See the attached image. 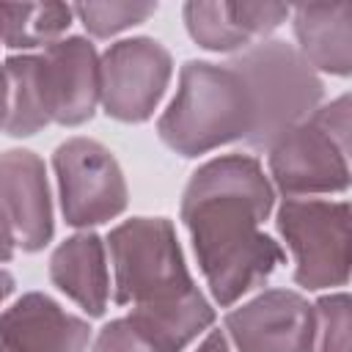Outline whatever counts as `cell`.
<instances>
[{
  "instance_id": "obj_14",
  "label": "cell",
  "mask_w": 352,
  "mask_h": 352,
  "mask_svg": "<svg viewBox=\"0 0 352 352\" xmlns=\"http://www.w3.org/2000/svg\"><path fill=\"white\" fill-rule=\"evenodd\" d=\"M300 55L316 72L346 77L352 69V3H311L294 11Z\"/></svg>"
},
{
  "instance_id": "obj_1",
  "label": "cell",
  "mask_w": 352,
  "mask_h": 352,
  "mask_svg": "<svg viewBox=\"0 0 352 352\" xmlns=\"http://www.w3.org/2000/svg\"><path fill=\"white\" fill-rule=\"evenodd\" d=\"M272 184L245 154L201 165L184 187L182 220L192 236L198 267L220 305L261 286L283 261L280 245L261 231L272 212Z\"/></svg>"
},
{
  "instance_id": "obj_19",
  "label": "cell",
  "mask_w": 352,
  "mask_h": 352,
  "mask_svg": "<svg viewBox=\"0 0 352 352\" xmlns=\"http://www.w3.org/2000/svg\"><path fill=\"white\" fill-rule=\"evenodd\" d=\"M308 352H349V297L327 294L314 305V333Z\"/></svg>"
},
{
  "instance_id": "obj_24",
  "label": "cell",
  "mask_w": 352,
  "mask_h": 352,
  "mask_svg": "<svg viewBox=\"0 0 352 352\" xmlns=\"http://www.w3.org/2000/svg\"><path fill=\"white\" fill-rule=\"evenodd\" d=\"M6 113H8V82H6V72L0 66V129L6 126Z\"/></svg>"
},
{
  "instance_id": "obj_26",
  "label": "cell",
  "mask_w": 352,
  "mask_h": 352,
  "mask_svg": "<svg viewBox=\"0 0 352 352\" xmlns=\"http://www.w3.org/2000/svg\"><path fill=\"white\" fill-rule=\"evenodd\" d=\"M0 352H6V349H3V346H0Z\"/></svg>"
},
{
  "instance_id": "obj_25",
  "label": "cell",
  "mask_w": 352,
  "mask_h": 352,
  "mask_svg": "<svg viewBox=\"0 0 352 352\" xmlns=\"http://www.w3.org/2000/svg\"><path fill=\"white\" fill-rule=\"evenodd\" d=\"M11 289H14V278H11L8 272H3V270H0V302L11 294Z\"/></svg>"
},
{
  "instance_id": "obj_5",
  "label": "cell",
  "mask_w": 352,
  "mask_h": 352,
  "mask_svg": "<svg viewBox=\"0 0 352 352\" xmlns=\"http://www.w3.org/2000/svg\"><path fill=\"white\" fill-rule=\"evenodd\" d=\"M270 170L289 195L338 192L349 184V96L316 107L270 146Z\"/></svg>"
},
{
  "instance_id": "obj_6",
  "label": "cell",
  "mask_w": 352,
  "mask_h": 352,
  "mask_svg": "<svg viewBox=\"0 0 352 352\" xmlns=\"http://www.w3.org/2000/svg\"><path fill=\"white\" fill-rule=\"evenodd\" d=\"M278 231L294 261V280L305 289L344 286L349 278V204L286 198Z\"/></svg>"
},
{
  "instance_id": "obj_15",
  "label": "cell",
  "mask_w": 352,
  "mask_h": 352,
  "mask_svg": "<svg viewBox=\"0 0 352 352\" xmlns=\"http://www.w3.org/2000/svg\"><path fill=\"white\" fill-rule=\"evenodd\" d=\"M50 278L85 314H104L110 297V278L104 245L96 234H77L60 242L50 258Z\"/></svg>"
},
{
  "instance_id": "obj_7",
  "label": "cell",
  "mask_w": 352,
  "mask_h": 352,
  "mask_svg": "<svg viewBox=\"0 0 352 352\" xmlns=\"http://www.w3.org/2000/svg\"><path fill=\"white\" fill-rule=\"evenodd\" d=\"M60 209L69 226L88 228L113 220L126 206V182L116 157L96 140L72 138L55 151Z\"/></svg>"
},
{
  "instance_id": "obj_4",
  "label": "cell",
  "mask_w": 352,
  "mask_h": 352,
  "mask_svg": "<svg viewBox=\"0 0 352 352\" xmlns=\"http://www.w3.org/2000/svg\"><path fill=\"white\" fill-rule=\"evenodd\" d=\"M116 302L146 308L198 289L187 272L173 226L165 217H135L110 231Z\"/></svg>"
},
{
  "instance_id": "obj_8",
  "label": "cell",
  "mask_w": 352,
  "mask_h": 352,
  "mask_svg": "<svg viewBox=\"0 0 352 352\" xmlns=\"http://www.w3.org/2000/svg\"><path fill=\"white\" fill-rule=\"evenodd\" d=\"M173 63L170 52L154 38H124L99 60V102L107 116L138 124L162 99Z\"/></svg>"
},
{
  "instance_id": "obj_3",
  "label": "cell",
  "mask_w": 352,
  "mask_h": 352,
  "mask_svg": "<svg viewBox=\"0 0 352 352\" xmlns=\"http://www.w3.org/2000/svg\"><path fill=\"white\" fill-rule=\"evenodd\" d=\"M228 66L245 80L253 104V129L245 140L270 148L280 135L305 121L322 99V80L308 60L286 41H256Z\"/></svg>"
},
{
  "instance_id": "obj_23",
  "label": "cell",
  "mask_w": 352,
  "mask_h": 352,
  "mask_svg": "<svg viewBox=\"0 0 352 352\" xmlns=\"http://www.w3.org/2000/svg\"><path fill=\"white\" fill-rule=\"evenodd\" d=\"M198 352H231V344H228V336L214 330L204 338V344L198 346Z\"/></svg>"
},
{
  "instance_id": "obj_20",
  "label": "cell",
  "mask_w": 352,
  "mask_h": 352,
  "mask_svg": "<svg viewBox=\"0 0 352 352\" xmlns=\"http://www.w3.org/2000/svg\"><path fill=\"white\" fill-rule=\"evenodd\" d=\"M72 11L94 36L104 38L148 19L157 11V3H80Z\"/></svg>"
},
{
  "instance_id": "obj_12",
  "label": "cell",
  "mask_w": 352,
  "mask_h": 352,
  "mask_svg": "<svg viewBox=\"0 0 352 352\" xmlns=\"http://www.w3.org/2000/svg\"><path fill=\"white\" fill-rule=\"evenodd\" d=\"M91 330L47 294H25L0 314V346L6 352H85Z\"/></svg>"
},
{
  "instance_id": "obj_22",
  "label": "cell",
  "mask_w": 352,
  "mask_h": 352,
  "mask_svg": "<svg viewBox=\"0 0 352 352\" xmlns=\"http://www.w3.org/2000/svg\"><path fill=\"white\" fill-rule=\"evenodd\" d=\"M14 245H16V236H14L11 220H8L6 212L0 209V261H8V258L14 256Z\"/></svg>"
},
{
  "instance_id": "obj_10",
  "label": "cell",
  "mask_w": 352,
  "mask_h": 352,
  "mask_svg": "<svg viewBox=\"0 0 352 352\" xmlns=\"http://www.w3.org/2000/svg\"><path fill=\"white\" fill-rule=\"evenodd\" d=\"M236 352H308L314 305L297 292L270 289L226 316Z\"/></svg>"
},
{
  "instance_id": "obj_21",
  "label": "cell",
  "mask_w": 352,
  "mask_h": 352,
  "mask_svg": "<svg viewBox=\"0 0 352 352\" xmlns=\"http://www.w3.org/2000/svg\"><path fill=\"white\" fill-rule=\"evenodd\" d=\"M91 352H168V349H162L157 341H151L124 316L99 330Z\"/></svg>"
},
{
  "instance_id": "obj_16",
  "label": "cell",
  "mask_w": 352,
  "mask_h": 352,
  "mask_svg": "<svg viewBox=\"0 0 352 352\" xmlns=\"http://www.w3.org/2000/svg\"><path fill=\"white\" fill-rule=\"evenodd\" d=\"M138 330H143L151 341H157L168 352H182L192 338H198L214 319L212 305L206 297L192 289L190 294L165 302V305H146L132 308L126 316Z\"/></svg>"
},
{
  "instance_id": "obj_18",
  "label": "cell",
  "mask_w": 352,
  "mask_h": 352,
  "mask_svg": "<svg viewBox=\"0 0 352 352\" xmlns=\"http://www.w3.org/2000/svg\"><path fill=\"white\" fill-rule=\"evenodd\" d=\"M6 82H8V113H6V132L14 138H28L50 124L38 82L33 55H14L3 63Z\"/></svg>"
},
{
  "instance_id": "obj_13",
  "label": "cell",
  "mask_w": 352,
  "mask_h": 352,
  "mask_svg": "<svg viewBox=\"0 0 352 352\" xmlns=\"http://www.w3.org/2000/svg\"><path fill=\"white\" fill-rule=\"evenodd\" d=\"M289 16L286 6L275 3H187L184 22L190 36L214 52L248 50L256 38L272 33Z\"/></svg>"
},
{
  "instance_id": "obj_17",
  "label": "cell",
  "mask_w": 352,
  "mask_h": 352,
  "mask_svg": "<svg viewBox=\"0 0 352 352\" xmlns=\"http://www.w3.org/2000/svg\"><path fill=\"white\" fill-rule=\"evenodd\" d=\"M63 3H0V41L11 50L50 47L72 25Z\"/></svg>"
},
{
  "instance_id": "obj_2",
  "label": "cell",
  "mask_w": 352,
  "mask_h": 352,
  "mask_svg": "<svg viewBox=\"0 0 352 352\" xmlns=\"http://www.w3.org/2000/svg\"><path fill=\"white\" fill-rule=\"evenodd\" d=\"M157 129L165 146L182 157H198L223 143L248 140L253 104L245 80L228 63H184L179 91Z\"/></svg>"
},
{
  "instance_id": "obj_9",
  "label": "cell",
  "mask_w": 352,
  "mask_h": 352,
  "mask_svg": "<svg viewBox=\"0 0 352 352\" xmlns=\"http://www.w3.org/2000/svg\"><path fill=\"white\" fill-rule=\"evenodd\" d=\"M38 94L50 124H85L99 102V58L94 44L80 36L58 38L33 55Z\"/></svg>"
},
{
  "instance_id": "obj_11",
  "label": "cell",
  "mask_w": 352,
  "mask_h": 352,
  "mask_svg": "<svg viewBox=\"0 0 352 352\" xmlns=\"http://www.w3.org/2000/svg\"><path fill=\"white\" fill-rule=\"evenodd\" d=\"M0 209L11 220L22 250H41L52 239V204L44 162L25 148L0 154Z\"/></svg>"
}]
</instances>
